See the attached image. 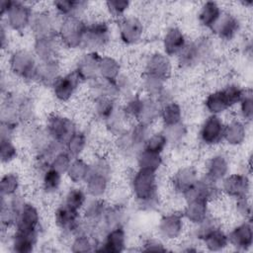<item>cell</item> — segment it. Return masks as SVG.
<instances>
[{
    "label": "cell",
    "mask_w": 253,
    "mask_h": 253,
    "mask_svg": "<svg viewBox=\"0 0 253 253\" xmlns=\"http://www.w3.org/2000/svg\"><path fill=\"white\" fill-rule=\"evenodd\" d=\"M221 13L222 12L216 2L208 1L202 6L199 12V21L202 26L211 29L220 17Z\"/></svg>",
    "instance_id": "obj_31"
},
{
    "label": "cell",
    "mask_w": 253,
    "mask_h": 253,
    "mask_svg": "<svg viewBox=\"0 0 253 253\" xmlns=\"http://www.w3.org/2000/svg\"><path fill=\"white\" fill-rule=\"evenodd\" d=\"M183 217L179 213L164 214L159 221L158 230L162 237L168 240L178 238L183 231Z\"/></svg>",
    "instance_id": "obj_20"
},
{
    "label": "cell",
    "mask_w": 253,
    "mask_h": 253,
    "mask_svg": "<svg viewBox=\"0 0 253 253\" xmlns=\"http://www.w3.org/2000/svg\"><path fill=\"white\" fill-rule=\"evenodd\" d=\"M17 156L16 146L10 137H1L0 140V158L3 163H9Z\"/></svg>",
    "instance_id": "obj_49"
},
{
    "label": "cell",
    "mask_w": 253,
    "mask_h": 253,
    "mask_svg": "<svg viewBox=\"0 0 253 253\" xmlns=\"http://www.w3.org/2000/svg\"><path fill=\"white\" fill-rule=\"evenodd\" d=\"M172 71L169 57L163 53H153L149 56L145 64V75L153 76L166 81Z\"/></svg>",
    "instance_id": "obj_15"
},
{
    "label": "cell",
    "mask_w": 253,
    "mask_h": 253,
    "mask_svg": "<svg viewBox=\"0 0 253 253\" xmlns=\"http://www.w3.org/2000/svg\"><path fill=\"white\" fill-rule=\"evenodd\" d=\"M86 27L87 24L77 16L63 18L57 30L60 42L68 48L82 46Z\"/></svg>",
    "instance_id": "obj_2"
},
{
    "label": "cell",
    "mask_w": 253,
    "mask_h": 253,
    "mask_svg": "<svg viewBox=\"0 0 253 253\" xmlns=\"http://www.w3.org/2000/svg\"><path fill=\"white\" fill-rule=\"evenodd\" d=\"M164 82L163 80L145 75L143 78V88L146 91V93L151 97H159L163 94L164 91Z\"/></svg>",
    "instance_id": "obj_47"
},
{
    "label": "cell",
    "mask_w": 253,
    "mask_h": 253,
    "mask_svg": "<svg viewBox=\"0 0 253 253\" xmlns=\"http://www.w3.org/2000/svg\"><path fill=\"white\" fill-rule=\"evenodd\" d=\"M240 113L245 121L250 122L253 118V99L251 92L245 93L240 101Z\"/></svg>",
    "instance_id": "obj_52"
},
{
    "label": "cell",
    "mask_w": 253,
    "mask_h": 253,
    "mask_svg": "<svg viewBox=\"0 0 253 253\" xmlns=\"http://www.w3.org/2000/svg\"><path fill=\"white\" fill-rule=\"evenodd\" d=\"M136 160L139 169H145L154 172H156L162 164L161 154L146 150L144 148L138 151Z\"/></svg>",
    "instance_id": "obj_36"
},
{
    "label": "cell",
    "mask_w": 253,
    "mask_h": 253,
    "mask_svg": "<svg viewBox=\"0 0 253 253\" xmlns=\"http://www.w3.org/2000/svg\"><path fill=\"white\" fill-rule=\"evenodd\" d=\"M210 51V42L205 39L187 43L179 54V62L184 67L193 66L204 58Z\"/></svg>",
    "instance_id": "obj_7"
},
{
    "label": "cell",
    "mask_w": 253,
    "mask_h": 253,
    "mask_svg": "<svg viewBox=\"0 0 253 253\" xmlns=\"http://www.w3.org/2000/svg\"><path fill=\"white\" fill-rule=\"evenodd\" d=\"M31 29L35 39L56 37V27L53 17L47 12H40L33 15Z\"/></svg>",
    "instance_id": "obj_16"
},
{
    "label": "cell",
    "mask_w": 253,
    "mask_h": 253,
    "mask_svg": "<svg viewBox=\"0 0 253 253\" xmlns=\"http://www.w3.org/2000/svg\"><path fill=\"white\" fill-rule=\"evenodd\" d=\"M228 170L229 163L226 157L220 154L214 155L208 162L206 177L214 182H218L228 175Z\"/></svg>",
    "instance_id": "obj_27"
},
{
    "label": "cell",
    "mask_w": 253,
    "mask_h": 253,
    "mask_svg": "<svg viewBox=\"0 0 253 253\" xmlns=\"http://www.w3.org/2000/svg\"><path fill=\"white\" fill-rule=\"evenodd\" d=\"M81 82L82 80L75 70L63 76H59L52 85L55 98L61 102L68 101L74 95Z\"/></svg>",
    "instance_id": "obj_9"
},
{
    "label": "cell",
    "mask_w": 253,
    "mask_h": 253,
    "mask_svg": "<svg viewBox=\"0 0 253 253\" xmlns=\"http://www.w3.org/2000/svg\"><path fill=\"white\" fill-rule=\"evenodd\" d=\"M13 4V1H2L1 2V15L4 16L7 14V12L9 11V9L11 8Z\"/></svg>",
    "instance_id": "obj_56"
},
{
    "label": "cell",
    "mask_w": 253,
    "mask_h": 253,
    "mask_svg": "<svg viewBox=\"0 0 253 253\" xmlns=\"http://www.w3.org/2000/svg\"><path fill=\"white\" fill-rule=\"evenodd\" d=\"M239 29L240 23L235 16L229 13H221L220 17L211 30L221 40L229 41L236 36Z\"/></svg>",
    "instance_id": "obj_19"
},
{
    "label": "cell",
    "mask_w": 253,
    "mask_h": 253,
    "mask_svg": "<svg viewBox=\"0 0 253 253\" xmlns=\"http://www.w3.org/2000/svg\"><path fill=\"white\" fill-rule=\"evenodd\" d=\"M224 126L222 120L217 115H211L202 125L200 138L207 145H214L223 139Z\"/></svg>",
    "instance_id": "obj_10"
},
{
    "label": "cell",
    "mask_w": 253,
    "mask_h": 253,
    "mask_svg": "<svg viewBox=\"0 0 253 253\" xmlns=\"http://www.w3.org/2000/svg\"><path fill=\"white\" fill-rule=\"evenodd\" d=\"M198 181L197 170L193 166L180 168L172 177V186L175 192L184 194Z\"/></svg>",
    "instance_id": "obj_24"
},
{
    "label": "cell",
    "mask_w": 253,
    "mask_h": 253,
    "mask_svg": "<svg viewBox=\"0 0 253 253\" xmlns=\"http://www.w3.org/2000/svg\"><path fill=\"white\" fill-rule=\"evenodd\" d=\"M86 135L80 130H76L65 143L67 153L72 158H77L84 150L86 146Z\"/></svg>",
    "instance_id": "obj_40"
},
{
    "label": "cell",
    "mask_w": 253,
    "mask_h": 253,
    "mask_svg": "<svg viewBox=\"0 0 253 253\" xmlns=\"http://www.w3.org/2000/svg\"><path fill=\"white\" fill-rule=\"evenodd\" d=\"M10 69L18 77L26 80H36L38 64L34 53L26 49H19L12 53L10 60Z\"/></svg>",
    "instance_id": "obj_4"
},
{
    "label": "cell",
    "mask_w": 253,
    "mask_h": 253,
    "mask_svg": "<svg viewBox=\"0 0 253 253\" xmlns=\"http://www.w3.org/2000/svg\"><path fill=\"white\" fill-rule=\"evenodd\" d=\"M110 165L103 159H98L93 166H91V172L86 179V191L93 198H101L107 188L110 175Z\"/></svg>",
    "instance_id": "obj_3"
},
{
    "label": "cell",
    "mask_w": 253,
    "mask_h": 253,
    "mask_svg": "<svg viewBox=\"0 0 253 253\" xmlns=\"http://www.w3.org/2000/svg\"><path fill=\"white\" fill-rule=\"evenodd\" d=\"M76 130L75 124L72 120L66 117L52 115L46 121L45 131L51 139L61 143L62 145H65L67 140Z\"/></svg>",
    "instance_id": "obj_5"
},
{
    "label": "cell",
    "mask_w": 253,
    "mask_h": 253,
    "mask_svg": "<svg viewBox=\"0 0 253 253\" xmlns=\"http://www.w3.org/2000/svg\"><path fill=\"white\" fill-rule=\"evenodd\" d=\"M209 202L202 199H196L187 202L183 215L192 223L199 224L208 217Z\"/></svg>",
    "instance_id": "obj_25"
},
{
    "label": "cell",
    "mask_w": 253,
    "mask_h": 253,
    "mask_svg": "<svg viewBox=\"0 0 253 253\" xmlns=\"http://www.w3.org/2000/svg\"><path fill=\"white\" fill-rule=\"evenodd\" d=\"M221 189L227 196L239 199L247 197L250 191V180L244 174H231L222 180Z\"/></svg>",
    "instance_id": "obj_12"
},
{
    "label": "cell",
    "mask_w": 253,
    "mask_h": 253,
    "mask_svg": "<svg viewBox=\"0 0 253 253\" xmlns=\"http://www.w3.org/2000/svg\"><path fill=\"white\" fill-rule=\"evenodd\" d=\"M160 117L165 127L177 126L182 122V109L175 102L167 103L161 108Z\"/></svg>",
    "instance_id": "obj_34"
},
{
    "label": "cell",
    "mask_w": 253,
    "mask_h": 253,
    "mask_svg": "<svg viewBox=\"0 0 253 253\" xmlns=\"http://www.w3.org/2000/svg\"><path fill=\"white\" fill-rule=\"evenodd\" d=\"M54 222L59 229L66 233L76 232L80 227L79 211L63 204L54 212Z\"/></svg>",
    "instance_id": "obj_13"
},
{
    "label": "cell",
    "mask_w": 253,
    "mask_h": 253,
    "mask_svg": "<svg viewBox=\"0 0 253 253\" xmlns=\"http://www.w3.org/2000/svg\"><path fill=\"white\" fill-rule=\"evenodd\" d=\"M131 189L141 206H150L155 202L157 193L156 172L138 169L131 180Z\"/></svg>",
    "instance_id": "obj_1"
},
{
    "label": "cell",
    "mask_w": 253,
    "mask_h": 253,
    "mask_svg": "<svg viewBox=\"0 0 253 253\" xmlns=\"http://www.w3.org/2000/svg\"><path fill=\"white\" fill-rule=\"evenodd\" d=\"M101 58L102 56L97 51H89L79 59L74 70L78 73L82 81L91 82L98 78Z\"/></svg>",
    "instance_id": "obj_14"
},
{
    "label": "cell",
    "mask_w": 253,
    "mask_h": 253,
    "mask_svg": "<svg viewBox=\"0 0 253 253\" xmlns=\"http://www.w3.org/2000/svg\"><path fill=\"white\" fill-rule=\"evenodd\" d=\"M87 3L84 1L76 0H59L53 2V6L56 12L61 15L63 18L78 16L86 7Z\"/></svg>",
    "instance_id": "obj_37"
},
{
    "label": "cell",
    "mask_w": 253,
    "mask_h": 253,
    "mask_svg": "<svg viewBox=\"0 0 253 253\" xmlns=\"http://www.w3.org/2000/svg\"><path fill=\"white\" fill-rule=\"evenodd\" d=\"M7 39H8V38H6V31H5V28H4V26H2V27H1V46H2V48H5Z\"/></svg>",
    "instance_id": "obj_57"
},
{
    "label": "cell",
    "mask_w": 253,
    "mask_h": 253,
    "mask_svg": "<svg viewBox=\"0 0 253 253\" xmlns=\"http://www.w3.org/2000/svg\"><path fill=\"white\" fill-rule=\"evenodd\" d=\"M110 39V29L106 22L97 21L87 25L82 46L90 49V51H96L107 44Z\"/></svg>",
    "instance_id": "obj_6"
},
{
    "label": "cell",
    "mask_w": 253,
    "mask_h": 253,
    "mask_svg": "<svg viewBox=\"0 0 253 253\" xmlns=\"http://www.w3.org/2000/svg\"><path fill=\"white\" fill-rule=\"evenodd\" d=\"M168 143V139L164 132L154 133L152 135H149L143 145V148L155 153L161 154L164 148L166 147Z\"/></svg>",
    "instance_id": "obj_45"
},
{
    "label": "cell",
    "mask_w": 253,
    "mask_h": 253,
    "mask_svg": "<svg viewBox=\"0 0 253 253\" xmlns=\"http://www.w3.org/2000/svg\"><path fill=\"white\" fill-rule=\"evenodd\" d=\"M210 251L223 250L228 244V237L218 226L211 230L202 240Z\"/></svg>",
    "instance_id": "obj_32"
},
{
    "label": "cell",
    "mask_w": 253,
    "mask_h": 253,
    "mask_svg": "<svg viewBox=\"0 0 253 253\" xmlns=\"http://www.w3.org/2000/svg\"><path fill=\"white\" fill-rule=\"evenodd\" d=\"M38 240V232L17 231L12 237V251L18 253H30L34 250Z\"/></svg>",
    "instance_id": "obj_28"
},
{
    "label": "cell",
    "mask_w": 253,
    "mask_h": 253,
    "mask_svg": "<svg viewBox=\"0 0 253 253\" xmlns=\"http://www.w3.org/2000/svg\"><path fill=\"white\" fill-rule=\"evenodd\" d=\"M186 38L183 32L177 27H171L163 38L164 52L167 56L179 55L186 46Z\"/></svg>",
    "instance_id": "obj_23"
},
{
    "label": "cell",
    "mask_w": 253,
    "mask_h": 253,
    "mask_svg": "<svg viewBox=\"0 0 253 253\" xmlns=\"http://www.w3.org/2000/svg\"><path fill=\"white\" fill-rule=\"evenodd\" d=\"M34 49L36 56L41 62L58 60V44L56 37L36 39Z\"/></svg>",
    "instance_id": "obj_22"
},
{
    "label": "cell",
    "mask_w": 253,
    "mask_h": 253,
    "mask_svg": "<svg viewBox=\"0 0 253 253\" xmlns=\"http://www.w3.org/2000/svg\"><path fill=\"white\" fill-rule=\"evenodd\" d=\"M160 111H161V108L157 101L153 100L152 98L144 99L142 111L138 119V122L148 125L149 123H151L152 121H154L160 116Z\"/></svg>",
    "instance_id": "obj_41"
},
{
    "label": "cell",
    "mask_w": 253,
    "mask_h": 253,
    "mask_svg": "<svg viewBox=\"0 0 253 253\" xmlns=\"http://www.w3.org/2000/svg\"><path fill=\"white\" fill-rule=\"evenodd\" d=\"M121 65L113 57L102 56L99 65V75L101 78L108 81H116L120 76Z\"/></svg>",
    "instance_id": "obj_38"
},
{
    "label": "cell",
    "mask_w": 253,
    "mask_h": 253,
    "mask_svg": "<svg viewBox=\"0 0 253 253\" xmlns=\"http://www.w3.org/2000/svg\"><path fill=\"white\" fill-rule=\"evenodd\" d=\"M119 33L124 43L133 44L140 41L143 34V25L138 18L129 16L121 22Z\"/></svg>",
    "instance_id": "obj_18"
},
{
    "label": "cell",
    "mask_w": 253,
    "mask_h": 253,
    "mask_svg": "<svg viewBox=\"0 0 253 253\" xmlns=\"http://www.w3.org/2000/svg\"><path fill=\"white\" fill-rule=\"evenodd\" d=\"M142 251H166L167 248L159 240L154 238L146 239L141 247Z\"/></svg>",
    "instance_id": "obj_55"
},
{
    "label": "cell",
    "mask_w": 253,
    "mask_h": 253,
    "mask_svg": "<svg viewBox=\"0 0 253 253\" xmlns=\"http://www.w3.org/2000/svg\"><path fill=\"white\" fill-rule=\"evenodd\" d=\"M246 137V127L245 125L238 121H231L224 126L223 139L227 141V143L231 145H239L241 144Z\"/></svg>",
    "instance_id": "obj_29"
},
{
    "label": "cell",
    "mask_w": 253,
    "mask_h": 253,
    "mask_svg": "<svg viewBox=\"0 0 253 253\" xmlns=\"http://www.w3.org/2000/svg\"><path fill=\"white\" fill-rule=\"evenodd\" d=\"M205 105L207 110L211 115L221 114L231 107L223 89L211 93L207 97L205 101Z\"/></svg>",
    "instance_id": "obj_30"
},
{
    "label": "cell",
    "mask_w": 253,
    "mask_h": 253,
    "mask_svg": "<svg viewBox=\"0 0 253 253\" xmlns=\"http://www.w3.org/2000/svg\"><path fill=\"white\" fill-rule=\"evenodd\" d=\"M185 133H186L185 127H184V126H182V124H179L174 126L166 127V131L164 132V134L166 135V137L168 139V142L169 141H178V140L182 139L183 136L185 135Z\"/></svg>",
    "instance_id": "obj_54"
},
{
    "label": "cell",
    "mask_w": 253,
    "mask_h": 253,
    "mask_svg": "<svg viewBox=\"0 0 253 253\" xmlns=\"http://www.w3.org/2000/svg\"><path fill=\"white\" fill-rule=\"evenodd\" d=\"M117 109H116L115 98L107 97V96H101V97L95 98L94 112L97 118L106 122L114 115Z\"/></svg>",
    "instance_id": "obj_35"
},
{
    "label": "cell",
    "mask_w": 253,
    "mask_h": 253,
    "mask_svg": "<svg viewBox=\"0 0 253 253\" xmlns=\"http://www.w3.org/2000/svg\"><path fill=\"white\" fill-rule=\"evenodd\" d=\"M143 102H144V99L138 96L130 97L123 109V112L126 115V117L132 118L138 121L142 111Z\"/></svg>",
    "instance_id": "obj_48"
},
{
    "label": "cell",
    "mask_w": 253,
    "mask_h": 253,
    "mask_svg": "<svg viewBox=\"0 0 253 253\" xmlns=\"http://www.w3.org/2000/svg\"><path fill=\"white\" fill-rule=\"evenodd\" d=\"M72 159L73 158L67 153V151L61 150L51 160L50 167L59 172L60 174H64L67 172Z\"/></svg>",
    "instance_id": "obj_50"
},
{
    "label": "cell",
    "mask_w": 253,
    "mask_h": 253,
    "mask_svg": "<svg viewBox=\"0 0 253 253\" xmlns=\"http://www.w3.org/2000/svg\"><path fill=\"white\" fill-rule=\"evenodd\" d=\"M20 186V179L15 173L5 174L0 181L1 197H12L16 194Z\"/></svg>",
    "instance_id": "obj_43"
},
{
    "label": "cell",
    "mask_w": 253,
    "mask_h": 253,
    "mask_svg": "<svg viewBox=\"0 0 253 253\" xmlns=\"http://www.w3.org/2000/svg\"><path fill=\"white\" fill-rule=\"evenodd\" d=\"M59 62L58 60L40 62L38 64L36 80L45 86H51L59 77Z\"/></svg>",
    "instance_id": "obj_26"
},
{
    "label": "cell",
    "mask_w": 253,
    "mask_h": 253,
    "mask_svg": "<svg viewBox=\"0 0 253 253\" xmlns=\"http://www.w3.org/2000/svg\"><path fill=\"white\" fill-rule=\"evenodd\" d=\"M228 242L238 250H247L253 243V229L250 220L243 221L236 225L227 234Z\"/></svg>",
    "instance_id": "obj_17"
},
{
    "label": "cell",
    "mask_w": 253,
    "mask_h": 253,
    "mask_svg": "<svg viewBox=\"0 0 253 253\" xmlns=\"http://www.w3.org/2000/svg\"><path fill=\"white\" fill-rule=\"evenodd\" d=\"M90 172L91 166L83 159L77 157L72 159L66 174L70 181H72L73 183H81L86 181Z\"/></svg>",
    "instance_id": "obj_33"
},
{
    "label": "cell",
    "mask_w": 253,
    "mask_h": 253,
    "mask_svg": "<svg viewBox=\"0 0 253 253\" xmlns=\"http://www.w3.org/2000/svg\"><path fill=\"white\" fill-rule=\"evenodd\" d=\"M85 203H86L85 192L79 188H72L67 192L63 204L79 211L84 207Z\"/></svg>",
    "instance_id": "obj_44"
},
{
    "label": "cell",
    "mask_w": 253,
    "mask_h": 253,
    "mask_svg": "<svg viewBox=\"0 0 253 253\" xmlns=\"http://www.w3.org/2000/svg\"><path fill=\"white\" fill-rule=\"evenodd\" d=\"M96 242L95 240L87 234H79L77 235L72 244H71V251L72 252H90L96 250Z\"/></svg>",
    "instance_id": "obj_46"
},
{
    "label": "cell",
    "mask_w": 253,
    "mask_h": 253,
    "mask_svg": "<svg viewBox=\"0 0 253 253\" xmlns=\"http://www.w3.org/2000/svg\"><path fill=\"white\" fill-rule=\"evenodd\" d=\"M40 224V213L38 209L30 203L24 202L16 222V230L22 232H38Z\"/></svg>",
    "instance_id": "obj_11"
},
{
    "label": "cell",
    "mask_w": 253,
    "mask_h": 253,
    "mask_svg": "<svg viewBox=\"0 0 253 253\" xmlns=\"http://www.w3.org/2000/svg\"><path fill=\"white\" fill-rule=\"evenodd\" d=\"M107 207L101 198H93L84 209V216L89 222H97L103 219Z\"/></svg>",
    "instance_id": "obj_39"
},
{
    "label": "cell",
    "mask_w": 253,
    "mask_h": 253,
    "mask_svg": "<svg viewBox=\"0 0 253 253\" xmlns=\"http://www.w3.org/2000/svg\"><path fill=\"white\" fill-rule=\"evenodd\" d=\"M61 175L50 166L42 174V189L45 193L51 194L58 190L61 183Z\"/></svg>",
    "instance_id": "obj_42"
},
{
    "label": "cell",
    "mask_w": 253,
    "mask_h": 253,
    "mask_svg": "<svg viewBox=\"0 0 253 253\" xmlns=\"http://www.w3.org/2000/svg\"><path fill=\"white\" fill-rule=\"evenodd\" d=\"M32 18L33 13L31 8L24 3L17 1H13L11 8L6 14V21L8 26L17 32H21L30 26Z\"/></svg>",
    "instance_id": "obj_8"
},
{
    "label": "cell",
    "mask_w": 253,
    "mask_h": 253,
    "mask_svg": "<svg viewBox=\"0 0 253 253\" xmlns=\"http://www.w3.org/2000/svg\"><path fill=\"white\" fill-rule=\"evenodd\" d=\"M106 5L109 10V13L113 17L119 18L122 15H124L125 12L127 10L129 6V2L124 1V0H112V1H107Z\"/></svg>",
    "instance_id": "obj_51"
},
{
    "label": "cell",
    "mask_w": 253,
    "mask_h": 253,
    "mask_svg": "<svg viewBox=\"0 0 253 253\" xmlns=\"http://www.w3.org/2000/svg\"><path fill=\"white\" fill-rule=\"evenodd\" d=\"M126 231L122 225L111 228L103 243L100 245V248H97L96 251L110 252V253H119L125 250L126 248Z\"/></svg>",
    "instance_id": "obj_21"
},
{
    "label": "cell",
    "mask_w": 253,
    "mask_h": 253,
    "mask_svg": "<svg viewBox=\"0 0 253 253\" xmlns=\"http://www.w3.org/2000/svg\"><path fill=\"white\" fill-rule=\"evenodd\" d=\"M235 209H236V212L240 216L244 217L245 219L250 218V216H251V205H250V202H249L247 197L236 199Z\"/></svg>",
    "instance_id": "obj_53"
}]
</instances>
